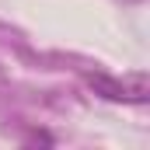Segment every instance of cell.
I'll return each mask as SVG.
<instances>
[{"label":"cell","mask_w":150,"mask_h":150,"mask_svg":"<svg viewBox=\"0 0 150 150\" xmlns=\"http://www.w3.org/2000/svg\"><path fill=\"white\" fill-rule=\"evenodd\" d=\"M91 87L108 98V101H129V105H143L150 98V84L143 74L129 77V80H119V77H105V74H91Z\"/></svg>","instance_id":"cell-1"}]
</instances>
